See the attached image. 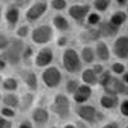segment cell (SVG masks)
Listing matches in <instances>:
<instances>
[{"label": "cell", "mask_w": 128, "mask_h": 128, "mask_svg": "<svg viewBox=\"0 0 128 128\" xmlns=\"http://www.w3.org/2000/svg\"><path fill=\"white\" fill-rule=\"evenodd\" d=\"M124 66L122 63H114L112 66V70L115 73V74H123L124 73Z\"/></svg>", "instance_id": "cell-36"}, {"label": "cell", "mask_w": 128, "mask_h": 128, "mask_svg": "<svg viewBox=\"0 0 128 128\" xmlns=\"http://www.w3.org/2000/svg\"><path fill=\"white\" fill-rule=\"evenodd\" d=\"M50 110L59 119H68L72 113V104H70V99L68 98V95L63 94V92L56 94L50 104Z\"/></svg>", "instance_id": "cell-3"}, {"label": "cell", "mask_w": 128, "mask_h": 128, "mask_svg": "<svg viewBox=\"0 0 128 128\" xmlns=\"http://www.w3.org/2000/svg\"><path fill=\"white\" fill-rule=\"evenodd\" d=\"M101 37L100 35V32L98 28H95V27H90L87 30H84L82 31L81 34H80V40L83 42V44H90V42H96V41H99Z\"/></svg>", "instance_id": "cell-17"}, {"label": "cell", "mask_w": 128, "mask_h": 128, "mask_svg": "<svg viewBox=\"0 0 128 128\" xmlns=\"http://www.w3.org/2000/svg\"><path fill=\"white\" fill-rule=\"evenodd\" d=\"M116 104H118V98H116V95L105 94L100 99V105L105 109H113V108L116 106Z\"/></svg>", "instance_id": "cell-25"}, {"label": "cell", "mask_w": 128, "mask_h": 128, "mask_svg": "<svg viewBox=\"0 0 128 128\" xmlns=\"http://www.w3.org/2000/svg\"><path fill=\"white\" fill-rule=\"evenodd\" d=\"M0 22H2V6H0Z\"/></svg>", "instance_id": "cell-48"}, {"label": "cell", "mask_w": 128, "mask_h": 128, "mask_svg": "<svg viewBox=\"0 0 128 128\" xmlns=\"http://www.w3.org/2000/svg\"><path fill=\"white\" fill-rule=\"evenodd\" d=\"M113 52L119 59H128V36H119L113 42Z\"/></svg>", "instance_id": "cell-14"}, {"label": "cell", "mask_w": 128, "mask_h": 128, "mask_svg": "<svg viewBox=\"0 0 128 128\" xmlns=\"http://www.w3.org/2000/svg\"><path fill=\"white\" fill-rule=\"evenodd\" d=\"M51 23H52V28H55L56 31L62 32V34H67V32L70 31L69 20L64 16H62V14H56V16L52 17Z\"/></svg>", "instance_id": "cell-16"}, {"label": "cell", "mask_w": 128, "mask_h": 128, "mask_svg": "<svg viewBox=\"0 0 128 128\" xmlns=\"http://www.w3.org/2000/svg\"><path fill=\"white\" fill-rule=\"evenodd\" d=\"M95 58H98L101 62H106L110 58V50L104 41H96L95 44Z\"/></svg>", "instance_id": "cell-18"}, {"label": "cell", "mask_w": 128, "mask_h": 128, "mask_svg": "<svg viewBox=\"0 0 128 128\" xmlns=\"http://www.w3.org/2000/svg\"><path fill=\"white\" fill-rule=\"evenodd\" d=\"M2 81H3V76L0 74V83H2Z\"/></svg>", "instance_id": "cell-49"}, {"label": "cell", "mask_w": 128, "mask_h": 128, "mask_svg": "<svg viewBox=\"0 0 128 128\" xmlns=\"http://www.w3.org/2000/svg\"><path fill=\"white\" fill-rule=\"evenodd\" d=\"M50 128H58V127H55V126H52V127H50Z\"/></svg>", "instance_id": "cell-51"}, {"label": "cell", "mask_w": 128, "mask_h": 128, "mask_svg": "<svg viewBox=\"0 0 128 128\" xmlns=\"http://www.w3.org/2000/svg\"><path fill=\"white\" fill-rule=\"evenodd\" d=\"M62 67L69 74H76L82 70V60L76 49L66 48L62 52Z\"/></svg>", "instance_id": "cell-2"}, {"label": "cell", "mask_w": 128, "mask_h": 128, "mask_svg": "<svg viewBox=\"0 0 128 128\" xmlns=\"http://www.w3.org/2000/svg\"><path fill=\"white\" fill-rule=\"evenodd\" d=\"M104 90L106 94L109 95H116V94H122V95H128V87L122 82L120 80L112 77L109 82L104 86Z\"/></svg>", "instance_id": "cell-13"}, {"label": "cell", "mask_w": 128, "mask_h": 128, "mask_svg": "<svg viewBox=\"0 0 128 128\" xmlns=\"http://www.w3.org/2000/svg\"><path fill=\"white\" fill-rule=\"evenodd\" d=\"M31 2L32 0H14V5L18 6L19 9H22V8H28L31 5Z\"/></svg>", "instance_id": "cell-37"}, {"label": "cell", "mask_w": 128, "mask_h": 128, "mask_svg": "<svg viewBox=\"0 0 128 128\" xmlns=\"http://www.w3.org/2000/svg\"><path fill=\"white\" fill-rule=\"evenodd\" d=\"M30 34H31V28L28 24H20L16 30V37H18L20 40H24L26 37H28Z\"/></svg>", "instance_id": "cell-29"}, {"label": "cell", "mask_w": 128, "mask_h": 128, "mask_svg": "<svg viewBox=\"0 0 128 128\" xmlns=\"http://www.w3.org/2000/svg\"><path fill=\"white\" fill-rule=\"evenodd\" d=\"M6 66H8V64L5 63V60L3 59L2 54H0V72H2V70H4V69L6 68Z\"/></svg>", "instance_id": "cell-43"}, {"label": "cell", "mask_w": 128, "mask_h": 128, "mask_svg": "<svg viewBox=\"0 0 128 128\" xmlns=\"http://www.w3.org/2000/svg\"><path fill=\"white\" fill-rule=\"evenodd\" d=\"M78 54H80V58H81L82 63L91 64V63H94V60H95V51H94V49H92L91 46H88V45L82 46V49H81V51L78 52Z\"/></svg>", "instance_id": "cell-23"}, {"label": "cell", "mask_w": 128, "mask_h": 128, "mask_svg": "<svg viewBox=\"0 0 128 128\" xmlns=\"http://www.w3.org/2000/svg\"><path fill=\"white\" fill-rule=\"evenodd\" d=\"M2 98H3V95H2V92H0V102H2Z\"/></svg>", "instance_id": "cell-50"}, {"label": "cell", "mask_w": 128, "mask_h": 128, "mask_svg": "<svg viewBox=\"0 0 128 128\" xmlns=\"http://www.w3.org/2000/svg\"><path fill=\"white\" fill-rule=\"evenodd\" d=\"M84 20H86V23H87L88 26L95 27V26H98V24L101 22V17H100V14H99L98 12H90Z\"/></svg>", "instance_id": "cell-28"}, {"label": "cell", "mask_w": 128, "mask_h": 128, "mask_svg": "<svg viewBox=\"0 0 128 128\" xmlns=\"http://www.w3.org/2000/svg\"><path fill=\"white\" fill-rule=\"evenodd\" d=\"M94 70V73L96 74V76H100V74L104 72V67L101 66V64H95V66L91 68Z\"/></svg>", "instance_id": "cell-40"}, {"label": "cell", "mask_w": 128, "mask_h": 128, "mask_svg": "<svg viewBox=\"0 0 128 128\" xmlns=\"http://www.w3.org/2000/svg\"><path fill=\"white\" fill-rule=\"evenodd\" d=\"M127 128H128V127H127Z\"/></svg>", "instance_id": "cell-53"}, {"label": "cell", "mask_w": 128, "mask_h": 128, "mask_svg": "<svg viewBox=\"0 0 128 128\" xmlns=\"http://www.w3.org/2000/svg\"><path fill=\"white\" fill-rule=\"evenodd\" d=\"M24 46H26V44L23 40H20L18 37H12L9 46L5 50H3L0 54H2L3 59L5 60L8 66L18 67L22 63V54H23Z\"/></svg>", "instance_id": "cell-1"}, {"label": "cell", "mask_w": 128, "mask_h": 128, "mask_svg": "<svg viewBox=\"0 0 128 128\" xmlns=\"http://www.w3.org/2000/svg\"><path fill=\"white\" fill-rule=\"evenodd\" d=\"M81 80L84 84H87V86H94V84L98 83V76H96L94 73V70L90 69V68L81 70Z\"/></svg>", "instance_id": "cell-24"}, {"label": "cell", "mask_w": 128, "mask_h": 128, "mask_svg": "<svg viewBox=\"0 0 128 128\" xmlns=\"http://www.w3.org/2000/svg\"><path fill=\"white\" fill-rule=\"evenodd\" d=\"M49 4L46 2H36L34 4H31L24 13V18L28 23H35L38 19H41L48 12Z\"/></svg>", "instance_id": "cell-6"}, {"label": "cell", "mask_w": 128, "mask_h": 128, "mask_svg": "<svg viewBox=\"0 0 128 128\" xmlns=\"http://www.w3.org/2000/svg\"><path fill=\"white\" fill-rule=\"evenodd\" d=\"M19 109L22 112H27L28 109L32 108V105L35 102V92L32 91H27L24 92L22 96H19Z\"/></svg>", "instance_id": "cell-19"}, {"label": "cell", "mask_w": 128, "mask_h": 128, "mask_svg": "<svg viewBox=\"0 0 128 128\" xmlns=\"http://www.w3.org/2000/svg\"><path fill=\"white\" fill-rule=\"evenodd\" d=\"M4 19L9 28H16L20 19V9L14 4H9L4 10Z\"/></svg>", "instance_id": "cell-12"}, {"label": "cell", "mask_w": 128, "mask_h": 128, "mask_svg": "<svg viewBox=\"0 0 128 128\" xmlns=\"http://www.w3.org/2000/svg\"><path fill=\"white\" fill-rule=\"evenodd\" d=\"M13 127V123L10 119H6V118H3L0 116V128H12Z\"/></svg>", "instance_id": "cell-39"}, {"label": "cell", "mask_w": 128, "mask_h": 128, "mask_svg": "<svg viewBox=\"0 0 128 128\" xmlns=\"http://www.w3.org/2000/svg\"><path fill=\"white\" fill-rule=\"evenodd\" d=\"M19 77L22 80V82L24 83V86L28 88V91L35 92L38 88V77L37 74L28 68H23L19 70Z\"/></svg>", "instance_id": "cell-9"}, {"label": "cell", "mask_w": 128, "mask_h": 128, "mask_svg": "<svg viewBox=\"0 0 128 128\" xmlns=\"http://www.w3.org/2000/svg\"><path fill=\"white\" fill-rule=\"evenodd\" d=\"M0 86L3 87L4 91L6 92H16L18 88H19V82L16 77H12V76H8L5 78H3Z\"/></svg>", "instance_id": "cell-22"}, {"label": "cell", "mask_w": 128, "mask_h": 128, "mask_svg": "<svg viewBox=\"0 0 128 128\" xmlns=\"http://www.w3.org/2000/svg\"><path fill=\"white\" fill-rule=\"evenodd\" d=\"M32 60H34V49H32L31 45H26L22 54V63L30 64Z\"/></svg>", "instance_id": "cell-31"}, {"label": "cell", "mask_w": 128, "mask_h": 128, "mask_svg": "<svg viewBox=\"0 0 128 128\" xmlns=\"http://www.w3.org/2000/svg\"><path fill=\"white\" fill-rule=\"evenodd\" d=\"M19 100H20V98L16 92H6L2 98L4 106H8V108H12V109L19 108Z\"/></svg>", "instance_id": "cell-21"}, {"label": "cell", "mask_w": 128, "mask_h": 128, "mask_svg": "<svg viewBox=\"0 0 128 128\" xmlns=\"http://www.w3.org/2000/svg\"><path fill=\"white\" fill-rule=\"evenodd\" d=\"M50 120V113L48 109L42 108V106H36L31 110V122L36 127H45Z\"/></svg>", "instance_id": "cell-8"}, {"label": "cell", "mask_w": 128, "mask_h": 128, "mask_svg": "<svg viewBox=\"0 0 128 128\" xmlns=\"http://www.w3.org/2000/svg\"><path fill=\"white\" fill-rule=\"evenodd\" d=\"M63 128H77L76 124H73V123H67V124H64Z\"/></svg>", "instance_id": "cell-46"}, {"label": "cell", "mask_w": 128, "mask_h": 128, "mask_svg": "<svg viewBox=\"0 0 128 128\" xmlns=\"http://www.w3.org/2000/svg\"><path fill=\"white\" fill-rule=\"evenodd\" d=\"M30 37L35 45L45 46L54 40V28H52L51 24H48V23L36 26L34 30H31Z\"/></svg>", "instance_id": "cell-4"}, {"label": "cell", "mask_w": 128, "mask_h": 128, "mask_svg": "<svg viewBox=\"0 0 128 128\" xmlns=\"http://www.w3.org/2000/svg\"><path fill=\"white\" fill-rule=\"evenodd\" d=\"M0 114H2L3 118H6V119H12L16 116V109H12V108H8V106H3L0 109Z\"/></svg>", "instance_id": "cell-33"}, {"label": "cell", "mask_w": 128, "mask_h": 128, "mask_svg": "<svg viewBox=\"0 0 128 128\" xmlns=\"http://www.w3.org/2000/svg\"><path fill=\"white\" fill-rule=\"evenodd\" d=\"M49 5L52 10L62 12V10H66L68 8V2L67 0H50Z\"/></svg>", "instance_id": "cell-30"}, {"label": "cell", "mask_w": 128, "mask_h": 128, "mask_svg": "<svg viewBox=\"0 0 128 128\" xmlns=\"http://www.w3.org/2000/svg\"><path fill=\"white\" fill-rule=\"evenodd\" d=\"M110 4H112V0H92V5L98 10V13L106 12L109 9Z\"/></svg>", "instance_id": "cell-27"}, {"label": "cell", "mask_w": 128, "mask_h": 128, "mask_svg": "<svg viewBox=\"0 0 128 128\" xmlns=\"http://www.w3.org/2000/svg\"><path fill=\"white\" fill-rule=\"evenodd\" d=\"M126 19H127V14L124 12H122V10H118V12H114L109 19V22L115 26L116 28H119L124 22H126Z\"/></svg>", "instance_id": "cell-26"}, {"label": "cell", "mask_w": 128, "mask_h": 128, "mask_svg": "<svg viewBox=\"0 0 128 128\" xmlns=\"http://www.w3.org/2000/svg\"><path fill=\"white\" fill-rule=\"evenodd\" d=\"M120 113L124 116H128V100L122 102V105H120Z\"/></svg>", "instance_id": "cell-41"}, {"label": "cell", "mask_w": 128, "mask_h": 128, "mask_svg": "<svg viewBox=\"0 0 128 128\" xmlns=\"http://www.w3.org/2000/svg\"><path fill=\"white\" fill-rule=\"evenodd\" d=\"M17 128H34V124H32V122H30V120H23V122H20L18 124Z\"/></svg>", "instance_id": "cell-42"}, {"label": "cell", "mask_w": 128, "mask_h": 128, "mask_svg": "<svg viewBox=\"0 0 128 128\" xmlns=\"http://www.w3.org/2000/svg\"><path fill=\"white\" fill-rule=\"evenodd\" d=\"M10 38H12V37H8L5 34H0V52H2L3 50H5L9 46Z\"/></svg>", "instance_id": "cell-35"}, {"label": "cell", "mask_w": 128, "mask_h": 128, "mask_svg": "<svg viewBox=\"0 0 128 128\" xmlns=\"http://www.w3.org/2000/svg\"><path fill=\"white\" fill-rule=\"evenodd\" d=\"M92 96V88L91 86H87V84H80L77 87V90L73 92L72 95V100L76 102L77 105H81V104H84L87 100H90V98Z\"/></svg>", "instance_id": "cell-15"}, {"label": "cell", "mask_w": 128, "mask_h": 128, "mask_svg": "<svg viewBox=\"0 0 128 128\" xmlns=\"http://www.w3.org/2000/svg\"><path fill=\"white\" fill-rule=\"evenodd\" d=\"M41 82L44 83V86L49 90H54L58 88L62 82H63V73L62 70L55 67V66H49L46 68L42 69L41 74H40Z\"/></svg>", "instance_id": "cell-5"}, {"label": "cell", "mask_w": 128, "mask_h": 128, "mask_svg": "<svg viewBox=\"0 0 128 128\" xmlns=\"http://www.w3.org/2000/svg\"><path fill=\"white\" fill-rule=\"evenodd\" d=\"M127 12H128V4H127Z\"/></svg>", "instance_id": "cell-52"}, {"label": "cell", "mask_w": 128, "mask_h": 128, "mask_svg": "<svg viewBox=\"0 0 128 128\" xmlns=\"http://www.w3.org/2000/svg\"><path fill=\"white\" fill-rule=\"evenodd\" d=\"M90 12L91 6L88 4H73L68 8V16L76 22H83Z\"/></svg>", "instance_id": "cell-10"}, {"label": "cell", "mask_w": 128, "mask_h": 128, "mask_svg": "<svg viewBox=\"0 0 128 128\" xmlns=\"http://www.w3.org/2000/svg\"><path fill=\"white\" fill-rule=\"evenodd\" d=\"M115 3L118 5H120V6H124L127 4V0H115Z\"/></svg>", "instance_id": "cell-45"}, {"label": "cell", "mask_w": 128, "mask_h": 128, "mask_svg": "<svg viewBox=\"0 0 128 128\" xmlns=\"http://www.w3.org/2000/svg\"><path fill=\"white\" fill-rule=\"evenodd\" d=\"M80 84L81 83L76 78H69L66 82V92H67V95H73V92L77 90V87L80 86Z\"/></svg>", "instance_id": "cell-32"}, {"label": "cell", "mask_w": 128, "mask_h": 128, "mask_svg": "<svg viewBox=\"0 0 128 128\" xmlns=\"http://www.w3.org/2000/svg\"><path fill=\"white\" fill-rule=\"evenodd\" d=\"M102 128H118V124H116V123H114V122H112V123L105 124Z\"/></svg>", "instance_id": "cell-44"}, {"label": "cell", "mask_w": 128, "mask_h": 128, "mask_svg": "<svg viewBox=\"0 0 128 128\" xmlns=\"http://www.w3.org/2000/svg\"><path fill=\"white\" fill-rule=\"evenodd\" d=\"M54 50L49 46H42L34 56L32 63L35 64V67L44 69L49 66H51L52 62H54Z\"/></svg>", "instance_id": "cell-7"}, {"label": "cell", "mask_w": 128, "mask_h": 128, "mask_svg": "<svg viewBox=\"0 0 128 128\" xmlns=\"http://www.w3.org/2000/svg\"><path fill=\"white\" fill-rule=\"evenodd\" d=\"M123 81H124V83H128V72H127V73H124V76H123Z\"/></svg>", "instance_id": "cell-47"}, {"label": "cell", "mask_w": 128, "mask_h": 128, "mask_svg": "<svg viewBox=\"0 0 128 128\" xmlns=\"http://www.w3.org/2000/svg\"><path fill=\"white\" fill-rule=\"evenodd\" d=\"M112 78V74H110V72H108V70H104L100 76H98V83H100L101 86L104 87L106 83L109 82V80Z\"/></svg>", "instance_id": "cell-34"}, {"label": "cell", "mask_w": 128, "mask_h": 128, "mask_svg": "<svg viewBox=\"0 0 128 128\" xmlns=\"http://www.w3.org/2000/svg\"><path fill=\"white\" fill-rule=\"evenodd\" d=\"M98 26H99L98 30L100 32L101 37L102 36L104 37H112V36H114L116 32H118V28H116L115 26H113L109 20H102V22H100Z\"/></svg>", "instance_id": "cell-20"}, {"label": "cell", "mask_w": 128, "mask_h": 128, "mask_svg": "<svg viewBox=\"0 0 128 128\" xmlns=\"http://www.w3.org/2000/svg\"><path fill=\"white\" fill-rule=\"evenodd\" d=\"M76 114L83 122H87V123H95L96 118H98V110L92 105H86V104L77 105L76 106Z\"/></svg>", "instance_id": "cell-11"}, {"label": "cell", "mask_w": 128, "mask_h": 128, "mask_svg": "<svg viewBox=\"0 0 128 128\" xmlns=\"http://www.w3.org/2000/svg\"><path fill=\"white\" fill-rule=\"evenodd\" d=\"M68 45V38L67 36H59L56 38V46L58 48H66Z\"/></svg>", "instance_id": "cell-38"}]
</instances>
